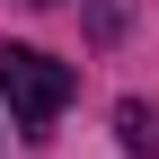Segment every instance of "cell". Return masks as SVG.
<instances>
[{"mask_svg":"<svg viewBox=\"0 0 159 159\" xmlns=\"http://www.w3.org/2000/svg\"><path fill=\"white\" fill-rule=\"evenodd\" d=\"M0 97H9L18 133H44L71 106V62H53L44 44H0Z\"/></svg>","mask_w":159,"mask_h":159,"instance_id":"obj_1","label":"cell"},{"mask_svg":"<svg viewBox=\"0 0 159 159\" xmlns=\"http://www.w3.org/2000/svg\"><path fill=\"white\" fill-rule=\"evenodd\" d=\"M115 133H124V150H159V124H150L142 97H124V106H115Z\"/></svg>","mask_w":159,"mask_h":159,"instance_id":"obj_2","label":"cell"},{"mask_svg":"<svg viewBox=\"0 0 159 159\" xmlns=\"http://www.w3.org/2000/svg\"><path fill=\"white\" fill-rule=\"evenodd\" d=\"M35 9H53V0H35Z\"/></svg>","mask_w":159,"mask_h":159,"instance_id":"obj_3","label":"cell"}]
</instances>
